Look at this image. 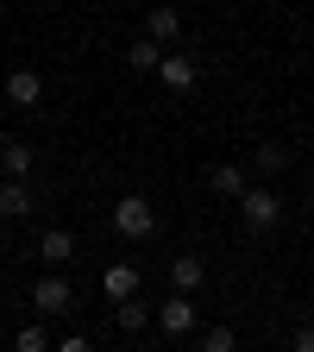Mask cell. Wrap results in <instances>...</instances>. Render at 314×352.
<instances>
[{
  "label": "cell",
  "mask_w": 314,
  "mask_h": 352,
  "mask_svg": "<svg viewBox=\"0 0 314 352\" xmlns=\"http://www.w3.org/2000/svg\"><path fill=\"white\" fill-rule=\"evenodd\" d=\"M0 258H7V227H0Z\"/></svg>",
  "instance_id": "ffe728a7"
},
{
  "label": "cell",
  "mask_w": 314,
  "mask_h": 352,
  "mask_svg": "<svg viewBox=\"0 0 314 352\" xmlns=\"http://www.w3.org/2000/svg\"><path fill=\"white\" fill-rule=\"evenodd\" d=\"M32 214V189L25 176H7V189H0V220H25Z\"/></svg>",
  "instance_id": "9c48e42d"
},
{
  "label": "cell",
  "mask_w": 314,
  "mask_h": 352,
  "mask_svg": "<svg viewBox=\"0 0 314 352\" xmlns=\"http://www.w3.org/2000/svg\"><path fill=\"white\" fill-rule=\"evenodd\" d=\"M251 164H258L264 176H277V170H289V151H283V145H258V151H251Z\"/></svg>",
  "instance_id": "9a60e30c"
},
{
  "label": "cell",
  "mask_w": 314,
  "mask_h": 352,
  "mask_svg": "<svg viewBox=\"0 0 314 352\" xmlns=\"http://www.w3.org/2000/svg\"><path fill=\"white\" fill-rule=\"evenodd\" d=\"M113 321H120V333H139V327H151V302H139V296L113 302Z\"/></svg>",
  "instance_id": "30bf717a"
},
{
  "label": "cell",
  "mask_w": 314,
  "mask_h": 352,
  "mask_svg": "<svg viewBox=\"0 0 314 352\" xmlns=\"http://www.w3.org/2000/svg\"><path fill=\"white\" fill-rule=\"evenodd\" d=\"M0 164H7V176H25L32 170V145H13L7 139V145H0Z\"/></svg>",
  "instance_id": "2e32d148"
},
{
  "label": "cell",
  "mask_w": 314,
  "mask_h": 352,
  "mask_svg": "<svg viewBox=\"0 0 314 352\" xmlns=\"http://www.w3.org/2000/svg\"><path fill=\"white\" fill-rule=\"evenodd\" d=\"M145 32H151L157 44H170L176 32H183V13H176V7H151V13H145Z\"/></svg>",
  "instance_id": "7c38bea8"
},
{
  "label": "cell",
  "mask_w": 314,
  "mask_h": 352,
  "mask_svg": "<svg viewBox=\"0 0 314 352\" xmlns=\"http://www.w3.org/2000/svg\"><path fill=\"white\" fill-rule=\"evenodd\" d=\"M7 101H13V107H38V101H44V76H38V69H13V76H7Z\"/></svg>",
  "instance_id": "8992f818"
},
{
  "label": "cell",
  "mask_w": 314,
  "mask_h": 352,
  "mask_svg": "<svg viewBox=\"0 0 314 352\" xmlns=\"http://www.w3.org/2000/svg\"><path fill=\"white\" fill-rule=\"evenodd\" d=\"M32 302H38V315H69V308H76V289H69V277H38L32 283Z\"/></svg>",
  "instance_id": "3957f363"
},
{
  "label": "cell",
  "mask_w": 314,
  "mask_h": 352,
  "mask_svg": "<svg viewBox=\"0 0 314 352\" xmlns=\"http://www.w3.org/2000/svg\"><path fill=\"white\" fill-rule=\"evenodd\" d=\"M101 296H107V302L139 296V271H132V264H107V271H101Z\"/></svg>",
  "instance_id": "52a82bcc"
},
{
  "label": "cell",
  "mask_w": 314,
  "mask_h": 352,
  "mask_svg": "<svg viewBox=\"0 0 314 352\" xmlns=\"http://www.w3.org/2000/svg\"><path fill=\"white\" fill-rule=\"evenodd\" d=\"M239 220H245L251 233H271L277 220H283V201H277L271 189H245V195H239Z\"/></svg>",
  "instance_id": "7a4b0ae2"
},
{
  "label": "cell",
  "mask_w": 314,
  "mask_h": 352,
  "mask_svg": "<svg viewBox=\"0 0 314 352\" xmlns=\"http://www.w3.org/2000/svg\"><path fill=\"white\" fill-rule=\"evenodd\" d=\"M295 346H302V352H314V327H295Z\"/></svg>",
  "instance_id": "d6986e66"
},
{
  "label": "cell",
  "mask_w": 314,
  "mask_h": 352,
  "mask_svg": "<svg viewBox=\"0 0 314 352\" xmlns=\"http://www.w3.org/2000/svg\"><path fill=\"white\" fill-rule=\"evenodd\" d=\"M38 258H44V264H69V258H76V239H69L63 227H51V233L38 239Z\"/></svg>",
  "instance_id": "8fae6325"
},
{
  "label": "cell",
  "mask_w": 314,
  "mask_h": 352,
  "mask_svg": "<svg viewBox=\"0 0 314 352\" xmlns=\"http://www.w3.org/2000/svg\"><path fill=\"white\" fill-rule=\"evenodd\" d=\"M208 183H214V195H227V201H239V195H245V170H239V164H220V170L208 176Z\"/></svg>",
  "instance_id": "4fadbf2b"
},
{
  "label": "cell",
  "mask_w": 314,
  "mask_h": 352,
  "mask_svg": "<svg viewBox=\"0 0 314 352\" xmlns=\"http://www.w3.org/2000/svg\"><path fill=\"white\" fill-rule=\"evenodd\" d=\"M113 233H120V239H151V233H157L151 201H145V195H120V201H113Z\"/></svg>",
  "instance_id": "6da1fadb"
},
{
  "label": "cell",
  "mask_w": 314,
  "mask_h": 352,
  "mask_svg": "<svg viewBox=\"0 0 314 352\" xmlns=\"http://www.w3.org/2000/svg\"><path fill=\"white\" fill-rule=\"evenodd\" d=\"M233 346H239L233 327H208V333H201V352H233Z\"/></svg>",
  "instance_id": "e0dca14e"
},
{
  "label": "cell",
  "mask_w": 314,
  "mask_h": 352,
  "mask_svg": "<svg viewBox=\"0 0 314 352\" xmlns=\"http://www.w3.org/2000/svg\"><path fill=\"white\" fill-rule=\"evenodd\" d=\"M51 340H44V327H19V352H44Z\"/></svg>",
  "instance_id": "ac0fdd59"
},
{
  "label": "cell",
  "mask_w": 314,
  "mask_h": 352,
  "mask_svg": "<svg viewBox=\"0 0 314 352\" xmlns=\"http://www.w3.org/2000/svg\"><path fill=\"white\" fill-rule=\"evenodd\" d=\"M0 19H7V0H0Z\"/></svg>",
  "instance_id": "44dd1931"
},
{
  "label": "cell",
  "mask_w": 314,
  "mask_h": 352,
  "mask_svg": "<svg viewBox=\"0 0 314 352\" xmlns=\"http://www.w3.org/2000/svg\"><path fill=\"white\" fill-rule=\"evenodd\" d=\"M157 327L170 333V340H183V333H195V296L189 289H176L164 308H157Z\"/></svg>",
  "instance_id": "277c9868"
},
{
  "label": "cell",
  "mask_w": 314,
  "mask_h": 352,
  "mask_svg": "<svg viewBox=\"0 0 314 352\" xmlns=\"http://www.w3.org/2000/svg\"><path fill=\"white\" fill-rule=\"evenodd\" d=\"M170 283H176V289H189V296H195V289L208 283V264H201L195 252H183V258H170Z\"/></svg>",
  "instance_id": "ba28073f"
},
{
  "label": "cell",
  "mask_w": 314,
  "mask_h": 352,
  "mask_svg": "<svg viewBox=\"0 0 314 352\" xmlns=\"http://www.w3.org/2000/svg\"><path fill=\"white\" fill-rule=\"evenodd\" d=\"M157 76H164V88H170V95H189V88L201 82V63H195V57H176V51H164Z\"/></svg>",
  "instance_id": "5b68a950"
},
{
  "label": "cell",
  "mask_w": 314,
  "mask_h": 352,
  "mask_svg": "<svg viewBox=\"0 0 314 352\" xmlns=\"http://www.w3.org/2000/svg\"><path fill=\"white\" fill-rule=\"evenodd\" d=\"M126 63H132V69H157V63H164V44L145 32L139 44H126Z\"/></svg>",
  "instance_id": "5bb4252c"
}]
</instances>
